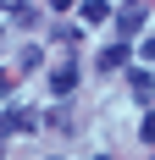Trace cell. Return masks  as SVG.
Wrapping results in <instances>:
<instances>
[{
	"label": "cell",
	"mask_w": 155,
	"mask_h": 160,
	"mask_svg": "<svg viewBox=\"0 0 155 160\" xmlns=\"http://www.w3.org/2000/svg\"><path fill=\"white\" fill-rule=\"evenodd\" d=\"M116 22H122V33H139V28H144V6H122Z\"/></svg>",
	"instance_id": "277c9868"
},
{
	"label": "cell",
	"mask_w": 155,
	"mask_h": 160,
	"mask_svg": "<svg viewBox=\"0 0 155 160\" xmlns=\"http://www.w3.org/2000/svg\"><path fill=\"white\" fill-rule=\"evenodd\" d=\"M144 55H155V39H144Z\"/></svg>",
	"instance_id": "9c48e42d"
},
{
	"label": "cell",
	"mask_w": 155,
	"mask_h": 160,
	"mask_svg": "<svg viewBox=\"0 0 155 160\" xmlns=\"http://www.w3.org/2000/svg\"><path fill=\"white\" fill-rule=\"evenodd\" d=\"M0 94H11V72H0Z\"/></svg>",
	"instance_id": "ba28073f"
},
{
	"label": "cell",
	"mask_w": 155,
	"mask_h": 160,
	"mask_svg": "<svg viewBox=\"0 0 155 160\" xmlns=\"http://www.w3.org/2000/svg\"><path fill=\"white\" fill-rule=\"evenodd\" d=\"M78 11H83V22H111V6H105V0H83Z\"/></svg>",
	"instance_id": "5b68a950"
},
{
	"label": "cell",
	"mask_w": 155,
	"mask_h": 160,
	"mask_svg": "<svg viewBox=\"0 0 155 160\" xmlns=\"http://www.w3.org/2000/svg\"><path fill=\"white\" fill-rule=\"evenodd\" d=\"M11 22H17V28H28V22H39V6H11Z\"/></svg>",
	"instance_id": "52a82bcc"
},
{
	"label": "cell",
	"mask_w": 155,
	"mask_h": 160,
	"mask_svg": "<svg viewBox=\"0 0 155 160\" xmlns=\"http://www.w3.org/2000/svg\"><path fill=\"white\" fill-rule=\"evenodd\" d=\"M89 160H105V155H89Z\"/></svg>",
	"instance_id": "30bf717a"
},
{
	"label": "cell",
	"mask_w": 155,
	"mask_h": 160,
	"mask_svg": "<svg viewBox=\"0 0 155 160\" xmlns=\"http://www.w3.org/2000/svg\"><path fill=\"white\" fill-rule=\"evenodd\" d=\"M127 83H133V94H139L144 105H150V99H155V78H150V72H144V66H139V72H127Z\"/></svg>",
	"instance_id": "3957f363"
},
{
	"label": "cell",
	"mask_w": 155,
	"mask_h": 160,
	"mask_svg": "<svg viewBox=\"0 0 155 160\" xmlns=\"http://www.w3.org/2000/svg\"><path fill=\"white\" fill-rule=\"evenodd\" d=\"M0 132H39V116H33L28 105H17V111L0 116Z\"/></svg>",
	"instance_id": "6da1fadb"
},
{
	"label": "cell",
	"mask_w": 155,
	"mask_h": 160,
	"mask_svg": "<svg viewBox=\"0 0 155 160\" xmlns=\"http://www.w3.org/2000/svg\"><path fill=\"white\" fill-rule=\"evenodd\" d=\"M72 88H78V66H72V61H61L56 72H50V94H72Z\"/></svg>",
	"instance_id": "7a4b0ae2"
},
{
	"label": "cell",
	"mask_w": 155,
	"mask_h": 160,
	"mask_svg": "<svg viewBox=\"0 0 155 160\" xmlns=\"http://www.w3.org/2000/svg\"><path fill=\"white\" fill-rule=\"evenodd\" d=\"M0 160H6V149H0Z\"/></svg>",
	"instance_id": "8fae6325"
},
{
	"label": "cell",
	"mask_w": 155,
	"mask_h": 160,
	"mask_svg": "<svg viewBox=\"0 0 155 160\" xmlns=\"http://www.w3.org/2000/svg\"><path fill=\"white\" fill-rule=\"evenodd\" d=\"M0 39H6V33H0Z\"/></svg>",
	"instance_id": "7c38bea8"
},
{
	"label": "cell",
	"mask_w": 155,
	"mask_h": 160,
	"mask_svg": "<svg viewBox=\"0 0 155 160\" xmlns=\"http://www.w3.org/2000/svg\"><path fill=\"white\" fill-rule=\"evenodd\" d=\"M100 66H105V72H116V66H127V44H111L105 55H100Z\"/></svg>",
	"instance_id": "8992f818"
}]
</instances>
